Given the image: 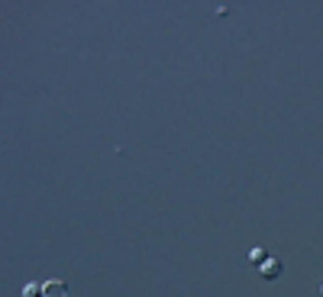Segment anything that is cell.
I'll return each instance as SVG.
<instances>
[{
    "instance_id": "cell-1",
    "label": "cell",
    "mask_w": 323,
    "mask_h": 297,
    "mask_svg": "<svg viewBox=\"0 0 323 297\" xmlns=\"http://www.w3.org/2000/svg\"><path fill=\"white\" fill-rule=\"evenodd\" d=\"M281 271H285V265H281V259H275V255H268V262L259 268V278H265V281H275V278H281Z\"/></svg>"
},
{
    "instance_id": "cell-5",
    "label": "cell",
    "mask_w": 323,
    "mask_h": 297,
    "mask_svg": "<svg viewBox=\"0 0 323 297\" xmlns=\"http://www.w3.org/2000/svg\"><path fill=\"white\" fill-rule=\"evenodd\" d=\"M320 294H323V284H320Z\"/></svg>"
},
{
    "instance_id": "cell-2",
    "label": "cell",
    "mask_w": 323,
    "mask_h": 297,
    "mask_svg": "<svg viewBox=\"0 0 323 297\" xmlns=\"http://www.w3.org/2000/svg\"><path fill=\"white\" fill-rule=\"evenodd\" d=\"M42 288H45V297H68V284H65V281H58V278L45 281Z\"/></svg>"
},
{
    "instance_id": "cell-4",
    "label": "cell",
    "mask_w": 323,
    "mask_h": 297,
    "mask_svg": "<svg viewBox=\"0 0 323 297\" xmlns=\"http://www.w3.org/2000/svg\"><path fill=\"white\" fill-rule=\"evenodd\" d=\"M23 297H45V288L39 281H29L26 288H23Z\"/></svg>"
},
{
    "instance_id": "cell-3",
    "label": "cell",
    "mask_w": 323,
    "mask_h": 297,
    "mask_svg": "<svg viewBox=\"0 0 323 297\" xmlns=\"http://www.w3.org/2000/svg\"><path fill=\"white\" fill-rule=\"evenodd\" d=\"M249 262H252V265H256V268H262V265H265V262H268V252H265V249H262V245H256V249H252V252H249Z\"/></svg>"
}]
</instances>
